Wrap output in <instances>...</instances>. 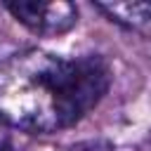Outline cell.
Masks as SVG:
<instances>
[{
	"label": "cell",
	"instance_id": "cell-4",
	"mask_svg": "<svg viewBox=\"0 0 151 151\" xmlns=\"http://www.w3.org/2000/svg\"><path fill=\"white\" fill-rule=\"evenodd\" d=\"M0 151H12V149H9V144H2V146H0Z\"/></svg>",
	"mask_w": 151,
	"mask_h": 151
},
{
	"label": "cell",
	"instance_id": "cell-2",
	"mask_svg": "<svg viewBox=\"0 0 151 151\" xmlns=\"http://www.w3.org/2000/svg\"><path fill=\"white\" fill-rule=\"evenodd\" d=\"M17 21L40 35H59L66 33L76 19L78 9L71 2H40V0H19L5 5Z\"/></svg>",
	"mask_w": 151,
	"mask_h": 151
},
{
	"label": "cell",
	"instance_id": "cell-1",
	"mask_svg": "<svg viewBox=\"0 0 151 151\" xmlns=\"http://www.w3.org/2000/svg\"><path fill=\"white\" fill-rule=\"evenodd\" d=\"M106 90L104 59L26 50L0 66V120L26 132H59L90 113Z\"/></svg>",
	"mask_w": 151,
	"mask_h": 151
},
{
	"label": "cell",
	"instance_id": "cell-3",
	"mask_svg": "<svg viewBox=\"0 0 151 151\" xmlns=\"http://www.w3.org/2000/svg\"><path fill=\"white\" fill-rule=\"evenodd\" d=\"M99 9L127 28H151V2H99Z\"/></svg>",
	"mask_w": 151,
	"mask_h": 151
}]
</instances>
